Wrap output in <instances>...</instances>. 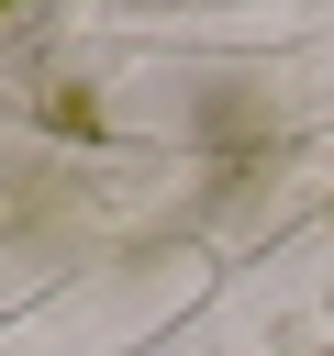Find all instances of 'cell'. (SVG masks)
Segmentation results:
<instances>
[{"label":"cell","instance_id":"1","mask_svg":"<svg viewBox=\"0 0 334 356\" xmlns=\"http://www.w3.org/2000/svg\"><path fill=\"white\" fill-rule=\"evenodd\" d=\"M45 122H56V134H100V100H78V89H45Z\"/></svg>","mask_w":334,"mask_h":356}]
</instances>
